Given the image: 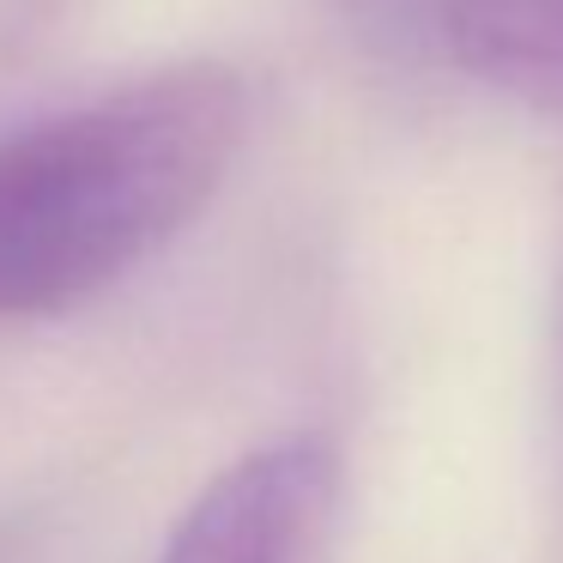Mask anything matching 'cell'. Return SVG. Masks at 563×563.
Masks as SVG:
<instances>
[{
	"instance_id": "6da1fadb",
	"label": "cell",
	"mask_w": 563,
	"mask_h": 563,
	"mask_svg": "<svg viewBox=\"0 0 563 563\" xmlns=\"http://www.w3.org/2000/svg\"><path fill=\"white\" fill-rule=\"evenodd\" d=\"M249 140V86L219 62L0 134V321L62 316L207 212Z\"/></svg>"
},
{
	"instance_id": "7a4b0ae2",
	"label": "cell",
	"mask_w": 563,
	"mask_h": 563,
	"mask_svg": "<svg viewBox=\"0 0 563 563\" xmlns=\"http://www.w3.org/2000/svg\"><path fill=\"white\" fill-rule=\"evenodd\" d=\"M340 515V454L321 437H285L224 466L183 527L164 563H328Z\"/></svg>"
},
{
	"instance_id": "3957f363",
	"label": "cell",
	"mask_w": 563,
	"mask_h": 563,
	"mask_svg": "<svg viewBox=\"0 0 563 563\" xmlns=\"http://www.w3.org/2000/svg\"><path fill=\"white\" fill-rule=\"evenodd\" d=\"M442 37L478 86L563 115V0H442Z\"/></svg>"
}]
</instances>
